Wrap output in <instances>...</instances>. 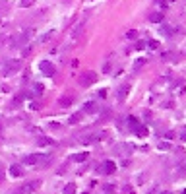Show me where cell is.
I'll use <instances>...</instances> for the list:
<instances>
[{"mask_svg":"<svg viewBox=\"0 0 186 194\" xmlns=\"http://www.w3.org/2000/svg\"><path fill=\"white\" fill-rule=\"evenodd\" d=\"M39 187H41V181H31V183L23 184L22 188H18V190H16V194H31V192H35Z\"/></svg>","mask_w":186,"mask_h":194,"instance_id":"3957f363","label":"cell"},{"mask_svg":"<svg viewBox=\"0 0 186 194\" xmlns=\"http://www.w3.org/2000/svg\"><path fill=\"white\" fill-rule=\"evenodd\" d=\"M163 194H171V192H163Z\"/></svg>","mask_w":186,"mask_h":194,"instance_id":"484cf974","label":"cell"},{"mask_svg":"<svg viewBox=\"0 0 186 194\" xmlns=\"http://www.w3.org/2000/svg\"><path fill=\"white\" fill-rule=\"evenodd\" d=\"M179 136H180V140H182V142H186V128H184V130H180V132H179Z\"/></svg>","mask_w":186,"mask_h":194,"instance_id":"603a6c76","label":"cell"},{"mask_svg":"<svg viewBox=\"0 0 186 194\" xmlns=\"http://www.w3.org/2000/svg\"><path fill=\"white\" fill-rule=\"evenodd\" d=\"M157 45H159L157 41H151V43H149V47H151V49H157Z\"/></svg>","mask_w":186,"mask_h":194,"instance_id":"d4e9b609","label":"cell"},{"mask_svg":"<svg viewBox=\"0 0 186 194\" xmlns=\"http://www.w3.org/2000/svg\"><path fill=\"white\" fill-rule=\"evenodd\" d=\"M72 103H74V97L70 95V93H68V95H62V97L58 99V105H60V107H70Z\"/></svg>","mask_w":186,"mask_h":194,"instance_id":"52a82bcc","label":"cell"},{"mask_svg":"<svg viewBox=\"0 0 186 194\" xmlns=\"http://www.w3.org/2000/svg\"><path fill=\"white\" fill-rule=\"evenodd\" d=\"M29 109L39 111V109H41V103H39V101H31V103H29Z\"/></svg>","mask_w":186,"mask_h":194,"instance_id":"44dd1931","label":"cell"},{"mask_svg":"<svg viewBox=\"0 0 186 194\" xmlns=\"http://www.w3.org/2000/svg\"><path fill=\"white\" fill-rule=\"evenodd\" d=\"M22 68V60H6L4 62V66H2V74L4 76H12V74H16L18 70Z\"/></svg>","mask_w":186,"mask_h":194,"instance_id":"6da1fadb","label":"cell"},{"mask_svg":"<svg viewBox=\"0 0 186 194\" xmlns=\"http://www.w3.org/2000/svg\"><path fill=\"white\" fill-rule=\"evenodd\" d=\"M39 68H41V72H43L45 76H55V74H56V68L52 66L51 60H41Z\"/></svg>","mask_w":186,"mask_h":194,"instance_id":"277c9868","label":"cell"},{"mask_svg":"<svg viewBox=\"0 0 186 194\" xmlns=\"http://www.w3.org/2000/svg\"><path fill=\"white\" fill-rule=\"evenodd\" d=\"M85 159H87V154H85V151L74 155V161H76V163H81V161H85Z\"/></svg>","mask_w":186,"mask_h":194,"instance_id":"9a60e30c","label":"cell"},{"mask_svg":"<svg viewBox=\"0 0 186 194\" xmlns=\"http://www.w3.org/2000/svg\"><path fill=\"white\" fill-rule=\"evenodd\" d=\"M134 134H136V136H142V138H146V136H147V128H146L143 124H138V126L134 128Z\"/></svg>","mask_w":186,"mask_h":194,"instance_id":"8fae6325","label":"cell"},{"mask_svg":"<svg viewBox=\"0 0 186 194\" xmlns=\"http://www.w3.org/2000/svg\"><path fill=\"white\" fill-rule=\"evenodd\" d=\"M126 91H128V85H124V88H120V93H118V97H126Z\"/></svg>","mask_w":186,"mask_h":194,"instance_id":"7402d4cb","label":"cell"},{"mask_svg":"<svg viewBox=\"0 0 186 194\" xmlns=\"http://www.w3.org/2000/svg\"><path fill=\"white\" fill-rule=\"evenodd\" d=\"M138 124H140V122H138V118H136V117H128V126H130L132 130H134Z\"/></svg>","mask_w":186,"mask_h":194,"instance_id":"e0dca14e","label":"cell"},{"mask_svg":"<svg viewBox=\"0 0 186 194\" xmlns=\"http://www.w3.org/2000/svg\"><path fill=\"white\" fill-rule=\"evenodd\" d=\"M149 22H153V23H159V22H163V14H159V12L151 14V16H149Z\"/></svg>","mask_w":186,"mask_h":194,"instance_id":"5bb4252c","label":"cell"},{"mask_svg":"<svg viewBox=\"0 0 186 194\" xmlns=\"http://www.w3.org/2000/svg\"><path fill=\"white\" fill-rule=\"evenodd\" d=\"M33 4H35V0H22L19 6H22V8H29V6H33Z\"/></svg>","mask_w":186,"mask_h":194,"instance_id":"d6986e66","label":"cell"},{"mask_svg":"<svg viewBox=\"0 0 186 194\" xmlns=\"http://www.w3.org/2000/svg\"><path fill=\"white\" fill-rule=\"evenodd\" d=\"M23 163H25V165H35V163H39V155H37V154L25 155V157H23Z\"/></svg>","mask_w":186,"mask_h":194,"instance_id":"9c48e42d","label":"cell"},{"mask_svg":"<svg viewBox=\"0 0 186 194\" xmlns=\"http://www.w3.org/2000/svg\"><path fill=\"white\" fill-rule=\"evenodd\" d=\"M97 111H99V107H97L95 101H87L84 105V113H87V115H93V113H97Z\"/></svg>","mask_w":186,"mask_h":194,"instance_id":"8992f818","label":"cell"},{"mask_svg":"<svg viewBox=\"0 0 186 194\" xmlns=\"http://www.w3.org/2000/svg\"><path fill=\"white\" fill-rule=\"evenodd\" d=\"M117 171V165L114 161H105L101 165V173H105V175H113V173Z\"/></svg>","mask_w":186,"mask_h":194,"instance_id":"5b68a950","label":"cell"},{"mask_svg":"<svg viewBox=\"0 0 186 194\" xmlns=\"http://www.w3.org/2000/svg\"><path fill=\"white\" fill-rule=\"evenodd\" d=\"M0 130H2V126H0Z\"/></svg>","mask_w":186,"mask_h":194,"instance_id":"4316f807","label":"cell"},{"mask_svg":"<svg viewBox=\"0 0 186 194\" xmlns=\"http://www.w3.org/2000/svg\"><path fill=\"white\" fill-rule=\"evenodd\" d=\"M159 150L169 151V150H171V144H169V142H161V144H159Z\"/></svg>","mask_w":186,"mask_h":194,"instance_id":"ffe728a7","label":"cell"},{"mask_svg":"<svg viewBox=\"0 0 186 194\" xmlns=\"http://www.w3.org/2000/svg\"><path fill=\"white\" fill-rule=\"evenodd\" d=\"M43 91H45V85L43 84H39V82L33 84V93H35V95H43Z\"/></svg>","mask_w":186,"mask_h":194,"instance_id":"4fadbf2b","label":"cell"},{"mask_svg":"<svg viewBox=\"0 0 186 194\" xmlns=\"http://www.w3.org/2000/svg\"><path fill=\"white\" fill-rule=\"evenodd\" d=\"M136 35H138V33H136L134 29H132V31H128V33H126V37H128V39H134V37H136Z\"/></svg>","mask_w":186,"mask_h":194,"instance_id":"cb8c5ba5","label":"cell"},{"mask_svg":"<svg viewBox=\"0 0 186 194\" xmlns=\"http://www.w3.org/2000/svg\"><path fill=\"white\" fill-rule=\"evenodd\" d=\"M95 80H97L95 72H84L80 78H78V82H80L81 88H89V85H93V84H95Z\"/></svg>","mask_w":186,"mask_h":194,"instance_id":"7a4b0ae2","label":"cell"},{"mask_svg":"<svg viewBox=\"0 0 186 194\" xmlns=\"http://www.w3.org/2000/svg\"><path fill=\"white\" fill-rule=\"evenodd\" d=\"M52 35H55V31H49V33H45V35H43V37H41V39H39V43H47V41L51 39Z\"/></svg>","mask_w":186,"mask_h":194,"instance_id":"ac0fdd59","label":"cell"},{"mask_svg":"<svg viewBox=\"0 0 186 194\" xmlns=\"http://www.w3.org/2000/svg\"><path fill=\"white\" fill-rule=\"evenodd\" d=\"M64 194H76V184H66L64 187Z\"/></svg>","mask_w":186,"mask_h":194,"instance_id":"2e32d148","label":"cell"},{"mask_svg":"<svg viewBox=\"0 0 186 194\" xmlns=\"http://www.w3.org/2000/svg\"><path fill=\"white\" fill-rule=\"evenodd\" d=\"M52 144H55V140L47 138V136H41V138L37 140V146H41V148H43V146H52Z\"/></svg>","mask_w":186,"mask_h":194,"instance_id":"30bf717a","label":"cell"},{"mask_svg":"<svg viewBox=\"0 0 186 194\" xmlns=\"http://www.w3.org/2000/svg\"><path fill=\"white\" fill-rule=\"evenodd\" d=\"M10 175L12 177H22L23 175V169L19 167L18 163H14V165H10Z\"/></svg>","mask_w":186,"mask_h":194,"instance_id":"ba28073f","label":"cell"},{"mask_svg":"<svg viewBox=\"0 0 186 194\" xmlns=\"http://www.w3.org/2000/svg\"><path fill=\"white\" fill-rule=\"evenodd\" d=\"M81 117H84V111H81V113H74L72 117L68 118V122H70V124H78V122L81 121Z\"/></svg>","mask_w":186,"mask_h":194,"instance_id":"7c38bea8","label":"cell"}]
</instances>
